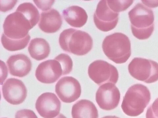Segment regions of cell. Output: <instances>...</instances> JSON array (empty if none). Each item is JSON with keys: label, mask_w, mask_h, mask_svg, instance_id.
I'll list each match as a JSON object with an SVG mask.
<instances>
[{"label": "cell", "mask_w": 158, "mask_h": 118, "mask_svg": "<svg viewBox=\"0 0 158 118\" xmlns=\"http://www.w3.org/2000/svg\"><path fill=\"white\" fill-rule=\"evenodd\" d=\"M132 33L137 38L145 40L154 31V16L152 10L138 3L128 12Z\"/></svg>", "instance_id": "cell-1"}, {"label": "cell", "mask_w": 158, "mask_h": 118, "mask_svg": "<svg viewBox=\"0 0 158 118\" xmlns=\"http://www.w3.org/2000/svg\"><path fill=\"white\" fill-rule=\"evenodd\" d=\"M59 45L65 52L77 56L86 55L93 46V40L87 33L73 28L64 30L59 39Z\"/></svg>", "instance_id": "cell-2"}, {"label": "cell", "mask_w": 158, "mask_h": 118, "mask_svg": "<svg viewBox=\"0 0 158 118\" xmlns=\"http://www.w3.org/2000/svg\"><path fill=\"white\" fill-rule=\"evenodd\" d=\"M151 98L150 91L146 86L135 85L128 88L123 97L122 109L127 116H137L144 112Z\"/></svg>", "instance_id": "cell-3"}, {"label": "cell", "mask_w": 158, "mask_h": 118, "mask_svg": "<svg viewBox=\"0 0 158 118\" xmlns=\"http://www.w3.org/2000/svg\"><path fill=\"white\" fill-rule=\"evenodd\" d=\"M102 48L107 57L116 64L125 63L131 55L130 39L121 33H116L106 37L103 41Z\"/></svg>", "instance_id": "cell-4"}, {"label": "cell", "mask_w": 158, "mask_h": 118, "mask_svg": "<svg viewBox=\"0 0 158 118\" xmlns=\"http://www.w3.org/2000/svg\"><path fill=\"white\" fill-rule=\"evenodd\" d=\"M128 70L136 80L147 83L158 81V63L148 59L135 57L129 64Z\"/></svg>", "instance_id": "cell-5"}, {"label": "cell", "mask_w": 158, "mask_h": 118, "mask_svg": "<svg viewBox=\"0 0 158 118\" xmlns=\"http://www.w3.org/2000/svg\"><path fill=\"white\" fill-rule=\"evenodd\" d=\"M3 28L4 33L7 37L19 40L26 37L32 27L23 14L16 11L5 19Z\"/></svg>", "instance_id": "cell-6"}, {"label": "cell", "mask_w": 158, "mask_h": 118, "mask_svg": "<svg viewBox=\"0 0 158 118\" xmlns=\"http://www.w3.org/2000/svg\"><path fill=\"white\" fill-rule=\"evenodd\" d=\"M88 74L99 86L109 82L116 84L119 77L117 68L102 60H97L92 63L88 67Z\"/></svg>", "instance_id": "cell-7"}, {"label": "cell", "mask_w": 158, "mask_h": 118, "mask_svg": "<svg viewBox=\"0 0 158 118\" xmlns=\"http://www.w3.org/2000/svg\"><path fill=\"white\" fill-rule=\"evenodd\" d=\"M119 13L115 11L108 3L106 0L98 2L94 15V21L99 30L107 32L114 29L118 20Z\"/></svg>", "instance_id": "cell-8"}, {"label": "cell", "mask_w": 158, "mask_h": 118, "mask_svg": "<svg viewBox=\"0 0 158 118\" xmlns=\"http://www.w3.org/2000/svg\"><path fill=\"white\" fill-rule=\"evenodd\" d=\"M121 94L114 84L109 82L101 85L96 93V100L101 109L110 111L115 109L119 104Z\"/></svg>", "instance_id": "cell-9"}, {"label": "cell", "mask_w": 158, "mask_h": 118, "mask_svg": "<svg viewBox=\"0 0 158 118\" xmlns=\"http://www.w3.org/2000/svg\"><path fill=\"white\" fill-rule=\"evenodd\" d=\"M55 90L59 98L66 103L75 101L80 98L81 93L80 82L72 77L61 78L56 83Z\"/></svg>", "instance_id": "cell-10"}, {"label": "cell", "mask_w": 158, "mask_h": 118, "mask_svg": "<svg viewBox=\"0 0 158 118\" xmlns=\"http://www.w3.org/2000/svg\"><path fill=\"white\" fill-rule=\"evenodd\" d=\"M2 90L5 100L12 105L20 104L27 97L26 86L22 81L16 78L8 79L3 84Z\"/></svg>", "instance_id": "cell-11"}, {"label": "cell", "mask_w": 158, "mask_h": 118, "mask_svg": "<svg viewBox=\"0 0 158 118\" xmlns=\"http://www.w3.org/2000/svg\"><path fill=\"white\" fill-rule=\"evenodd\" d=\"M61 103L54 93L47 92L38 98L35 104L39 114L44 118H54L60 113Z\"/></svg>", "instance_id": "cell-12"}, {"label": "cell", "mask_w": 158, "mask_h": 118, "mask_svg": "<svg viewBox=\"0 0 158 118\" xmlns=\"http://www.w3.org/2000/svg\"><path fill=\"white\" fill-rule=\"evenodd\" d=\"M62 76L63 70L58 61L51 60L39 64L35 72L37 80L43 83L52 84L56 82Z\"/></svg>", "instance_id": "cell-13"}, {"label": "cell", "mask_w": 158, "mask_h": 118, "mask_svg": "<svg viewBox=\"0 0 158 118\" xmlns=\"http://www.w3.org/2000/svg\"><path fill=\"white\" fill-rule=\"evenodd\" d=\"M6 63L10 73L15 77H22L26 76L31 70V60L23 54L11 56Z\"/></svg>", "instance_id": "cell-14"}, {"label": "cell", "mask_w": 158, "mask_h": 118, "mask_svg": "<svg viewBox=\"0 0 158 118\" xmlns=\"http://www.w3.org/2000/svg\"><path fill=\"white\" fill-rule=\"evenodd\" d=\"M62 19L57 10L52 9L41 13L38 26L43 31L48 33L56 32L60 28Z\"/></svg>", "instance_id": "cell-15"}, {"label": "cell", "mask_w": 158, "mask_h": 118, "mask_svg": "<svg viewBox=\"0 0 158 118\" xmlns=\"http://www.w3.org/2000/svg\"><path fill=\"white\" fill-rule=\"evenodd\" d=\"M62 14L68 23L75 28L83 27L88 20V15L85 10L77 6L69 7L63 10Z\"/></svg>", "instance_id": "cell-16"}, {"label": "cell", "mask_w": 158, "mask_h": 118, "mask_svg": "<svg viewBox=\"0 0 158 118\" xmlns=\"http://www.w3.org/2000/svg\"><path fill=\"white\" fill-rule=\"evenodd\" d=\"M73 118H98V112L95 105L90 100H81L72 107Z\"/></svg>", "instance_id": "cell-17"}, {"label": "cell", "mask_w": 158, "mask_h": 118, "mask_svg": "<svg viewBox=\"0 0 158 118\" xmlns=\"http://www.w3.org/2000/svg\"><path fill=\"white\" fill-rule=\"evenodd\" d=\"M28 51L31 57L38 61L46 59L50 54L51 49L48 42L44 39L36 38L29 44Z\"/></svg>", "instance_id": "cell-18"}, {"label": "cell", "mask_w": 158, "mask_h": 118, "mask_svg": "<svg viewBox=\"0 0 158 118\" xmlns=\"http://www.w3.org/2000/svg\"><path fill=\"white\" fill-rule=\"evenodd\" d=\"M16 11L21 12L30 22L32 28L38 22L40 16L38 10L31 2H24L20 4Z\"/></svg>", "instance_id": "cell-19"}, {"label": "cell", "mask_w": 158, "mask_h": 118, "mask_svg": "<svg viewBox=\"0 0 158 118\" xmlns=\"http://www.w3.org/2000/svg\"><path fill=\"white\" fill-rule=\"evenodd\" d=\"M31 38V36L28 34L26 37L21 39H12L7 37L3 33L1 37V42L4 48L7 50L17 51L25 48Z\"/></svg>", "instance_id": "cell-20"}, {"label": "cell", "mask_w": 158, "mask_h": 118, "mask_svg": "<svg viewBox=\"0 0 158 118\" xmlns=\"http://www.w3.org/2000/svg\"><path fill=\"white\" fill-rule=\"evenodd\" d=\"M55 60L61 64L63 76L68 75L72 70L73 62L71 57L67 54L61 53L55 57Z\"/></svg>", "instance_id": "cell-21"}, {"label": "cell", "mask_w": 158, "mask_h": 118, "mask_svg": "<svg viewBox=\"0 0 158 118\" xmlns=\"http://www.w3.org/2000/svg\"><path fill=\"white\" fill-rule=\"evenodd\" d=\"M146 118H158V98L148 109Z\"/></svg>", "instance_id": "cell-22"}, {"label": "cell", "mask_w": 158, "mask_h": 118, "mask_svg": "<svg viewBox=\"0 0 158 118\" xmlns=\"http://www.w3.org/2000/svg\"><path fill=\"white\" fill-rule=\"evenodd\" d=\"M15 118H38L35 112L31 110L23 109L17 112Z\"/></svg>", "instance_id": "cell-23"}, {"label": "cell", "mask_w": 158, "mask_h": 118, "mask_svg": "<svg viewBox=\"0 0 158 118\" xmlns=\"http://www.w3.org/2000/svg\"><path fill=\"white\" fill-rule=\"evenodd\" d=\"M37 6L43 11L50 9L54 3V1H33Z\"/></svg>", "instance_id": "cell-24"}, {"label": "cell", "mask_w": 158, "mask_h": 118, "mask_svg": "<svg viewBox=\"0 0 158 118\" xmlns=\"http://www.w3.org/2000/svg\"><path fill=\"white\" fill-rule=\"evenodd\" d=\"M17 1H1V11L5 12L11 10L15 6Z\"/></svg>", "instance_id": "cell-25"}, {"label": "cell", "mask_w": 158, "mask_h": 118, "mask_svg": "<svg viewBox=\"0 0 158 118\" xmlns=\"http://www.w3.org/2000/svg\"><path fill=\"white\" fill-rule=\"evenodd\" d=\"M141 2L147 7L155 8L158 7V1H141Z\"/></svg>", "instance_id": "cell-26"}, {"label": "cell", "mask_w": 158, "mask_h": 118, "mask_svg": "<svg viewBox=\"0 0 158 118\" xmlns=\"http://www.w3.org/2000/svg\"><path fill=\"white\" fill-rule=\"evenodd\" d=\"M54 118H67V117L62 114H60Z\"/></svg>", "instance_id": "cell-27"}, {"label": "cell", "mask_w": 158, "mask_h": 118, "mask_svg": "<svg viewBox=\"0 0 158 118\" xmlns=\"http://www.w3.org/2000/svg\"><path fill=\"white\" fill-rule=\"evenodd\" d=\"M102 118H120L115 116H107Z\"/></svg>", "instance_id": "cell-28"}, {"label": "cell", "mask_w": 158, "mask_h": 118, "mask_svg": "<svg viewBox=\"0 0 158 118\" xmlns=\"http://www.w3.org/2000/svg\"></svg>", "instance_id": "cell-29"}]
</instances>
